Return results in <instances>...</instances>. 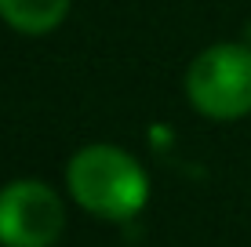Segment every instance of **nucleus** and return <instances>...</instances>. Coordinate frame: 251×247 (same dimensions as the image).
I'll use <instances>...</instances> for the list:
<instances>
[{
	"mask_svg": "<svg viewBox=\"0 0 251 247\" xmlns=\"http://www.w3.org/2000/svg\"><path fill=\"white\" fill-rule=\"evenodd\" d=\"M66 185L84 211L109 218V222L135 218L150 197V182H146L138 160L117 146L80 149L66 167Z\"/></svg>",
	"mask_w": 251,
	"mask_h": 247,
	"instance_id": "1",
	"label": "nucleus"
},
{
	"mask_svg": "<svg viewBox=\"0 0 251 247\" xmlns=\"http://www.w3.org/2000/svg\"><path fill=\"white\" fill-rule=\"evenodd\" d=\"M186 95L204 116L237 120L251 113V47L215 44L186 73Z\"/></svg>",
	"mask_w": 251,
	"mask_h": 247,
	"instance_id": "2",
	"label": "nucleus"
},
{
	"mask_svg": "<svg viewBox=\"0 0 251 247\" xmlns=\"http://www.w3.org/2000/svg\"><path fill=\"white\" fill-rule=\"evenodd\" d=\"M66 207L40 182H11L0 189V240L7 247H51L62 236Z\"/></svg>",
	"mask_w": 251,
	"mask_h": 247,
	"instance_id": "3",
	"label": "nucleus"
},
{
	"mask_svg": "<svg viewBox=\"0 0 251 247\" xmlns=\"http://www.w3.org/2000/svg\"><path fill=\"white\" fill-rule=\"evenodd\" d=\"M69 0H0V19L19 33H48L66 19Z\"/></svg>",
	"mask_w": 251,
	"mask_h": 247,
	"instance_id": "4",
	"label": "nucleus"
}]
</instances>
